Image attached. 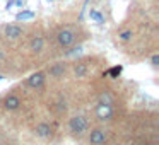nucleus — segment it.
Instances as JSON below:
<instances>
[{
	"label": "nucleus",
	"instance_id": "10",
	"mask_svg": "<svg viewBox=\"0 0 159 145\" xmlns=\"http://www.w3.org/2000/svg\"><path fill=\"white\" fill-rule=\"evenodd\" d=\"M74 72H75V77H86L87 73V65L84 62H79L74 65Z\"/></svg>",
	"mask_w": 159,
	"mask_h": 145
},
{
	"label": "nucleus",
	"instance_id": "12",
	"mask_svg": "<svg viewBox=\"0 0 159 145\" xmlns=\"http://www.w3.org/2000/svg\"><path fill=\"white\" fill-rule=\"evenodd\" d=\"M118 39H120V41H130L132 39V29H125V31L118 33Z\"/></svg>",
	"mask_w": 159,
	"mask_h": 145
},
{
	"label": "nucleus",
	"instance_id": "3",
	"mask_svg": "<svg viewBox=\"0 0 159 145\" xmlns=\"http://www.w3.org/2000/svg\"><path fill=\"white\" fill-rule=\"evenodd\" d=\"M108 140V131L104 128H94L87 135V143L89 145H104Z\"/></svg>",
	"mask_w": 159,
	"mask_h": 145
},
{
	"label": "nucleus",
	"instance_id": "9",
	"mask_svg": "<svg viewBox=\"0 0 159 145\" xmlns=\"http://www.w3.org/2000/svg\"><path fill=\"white\" fill-rule=\"evenodd\" d=\"M48 72L52 77H62L63 73H65V67H63V63H55L53 67L48 68Z\"/></svg>",
	"mask_w": 159,
	"mask_h": 145
},
{
	"label": "nucleus",
	"instance_id": "14",
	"mask_svg": "<svg viewBox=\"0 0 159 145\" xmlns=\"http://www.w3.org/2000/svg\"><path fill=\"white\" fill-rule=\"evenodd\" d=\"M89 15H91L93 19H96V21L99 22V24H101V22H104V17L99 14V12H96V11H91V12H89Z\"/></svg>",
	"mask_w": 159,
	"mask_h": 145
},
{
	"label": "nucleus",
	"instance_id": "17",
	"mask_svg": "<svg viewBox=\"0 0 159 145\" xmlns=\"http://www.w3.org/2000/svg\"><path fill=\"white\" fill-rule=\"evenodd\" d=\"M2 79H4V77H2V75H0V80H2Z\"/></svg>",
	"mask_w": 159,
	"mask_h": 145
},
{
	"label": "nucleus",
	"instance_id": "18",
	"mask_svg": "<svg viewBox=\"0 0 159 145\" xmlns=\"http://www.w3.org/2000/svg\"><path fill=\"white\" fill-rule=\"evenodd\" d=\"M48 2H52V0H48Z\"/></svg>",
	"mask_w": 159,
	"mask_h": 145
},
{
	"label": "nucleus",
	"instance_id": "4",
	"mask_svg": "<svg viewBox=\"0 0 159 145\" xmlns=\"http://www.w3.org/2000/svg\"><path fill=\"white\" fill-rule=\"evenodd\" d=\"M2 33H4V36L7 39H19L24 34V28L19 24H7L2 28Z\"/></svg>",
	"mask_w": 159,
	"mask_h": 145
},
{
	"label": "nucleus",
	"instance_id": "5",
	"mask_svg": "<svg viewBox=\"0 0 159 145\" xmlns=\"http://www.w3.org/2000/svg\"><path fill=\"white\" fill-rule=\"evenodd\" d=\"M21 104H22L21 97L16 96V94H7V96L2 99V106H4L7 111H16V109H19V108H21Z\"/></svg>",
	"mask_w": 159,
	"mask_h": 145
},
{
	"label": "nucleus",
	"instance_id": "6",
	"mask_svg": "<svg viewBox=\"0 0 159 145\" xmlns=\"http://www.w3.org/2000/svg\"><path fill=\"white\" fill-rule=\"evenodd\" d=\"M52 133H53L52 126H50L48 123H45V121H41V123H38L34 126V135H36V137H39V138H43V140L50 138V137H52Z\"/></svg>",
	"mask_w": 159,
	"mask_h": 145
},
{
	"label": "nucleus",
	"instance_id": "13",
	"mask_svg": "<svg viewBox=\"0 0 159 145\" xmlns=\"http://www.w3.org/2000/svg\"><path fill=\"white\" fill-rule=\"evenodd\" d=\"M108 73H110V77H113V79H116V77L121 73V67H120V65H118V67H113V68H111Z\"/></svg>",
	"mask_w": 159,
	"mask_h": 145
},
{
	"label": "nucleus",
	"instance_id": "16",
	"mask_svg": "<svg viewBox=\"0 0 159 145\" xmlns=\"http://www.w3.org/2000/svg\"><path fill=\"white\" fill-rule=\"evenodd\" d=\"M16 4H17V5H22V0H16Z\"/></svg>",
	"mask_w": 159,
	"mask_h": 145
},
{
	"label": "nucleus",
	"instance_id": "7",
	"mask_svg": "<svg viewBox=\"0 0 159 145\" xmlns=\"http://www.w3.org/2000/svg\"><path fill=\"white\" fill-rule=\"evenodd\" d=\"M45 45H46L45 38H43V36H39V34L31 36V39H29V50H31V51H34V53L43 51V50H45Z\"/></svg>",
	"mask_w": 159,
	"mask_h": 145
},
{
	"label": "nucleus",
	"instance_id": "15",
	"mask_svg": "<svg viewBox=\"0 0 159 145\" xmlns=\"http://www.w3.org/2000/svg\"><path fill=\"white\" fill-rule=\"evenodd\" d=\"M151 62H152V65H154V67H157V65H159V55H154Z\"/></svg>",
	"mask_w": 159,
	"mask_h": 145
},
{
	"label": "nucleus",
	"instance_id": "8",
	"mask_svg": "<svg viewBox=\"0 0 159 145\" xmlns=\"http://www.w3.org/2000/svg\"><path fill=\"white\" fill-rule=\"evenodd\" d=\"M45 80H46L45 72H36L31 77H28V86L33 87V89H38V87H41L45 84Z\"/></svg>",
	"mask_w": 159,
	"mask_h": 145
},
{
	"label": "nucleus",
	"instance_id": "2",
	"mask_svg": "<svg viewBox=\"0 0 159 145\" xmlns=\"http://www.w3.org/2000/svg\"><path fill=\"white\" fill-rule=\"evenodd\" d=\"M57 43H58L62 48H69L75 43V33L70 28H62L57 33Z\"/></svg>",
	"mask_w": 159,
	"mask_h": 145
},
{
	"label": "nucleus",
	"instance_id": "1",
	"mask_svg": "<svg viewBox=\"0 0 159 145\" xmlns=\"http://www.w3.org/2000/svg\"><path fill=\"white\" fill-rule=\"evenodd\" d=\"M69 128H70V131H72L74 135L80 137V135H84L87 131L89 121H87V118L82 116V114H75V116H72L69 120Z\"/></svg>",
	"mask_w": 159,
	"mask_h": 145
},
{
	"label": "nucleus",
	"instance_id": "11",
	"mask_svg": "<svg viewBox=\"0 0 159 145\" xmlns=\"http://www.w3.org/2000/svg\"><path fill=\"white\" fill-rule=\"evenodd\" d=\"M33 17H34V12H31V11L19 12V14L16 15V19H17V21H28V19H33Z\"/></svg>",
	"mask_w": 159,
	"mask_h": 145
}]
</instances>
